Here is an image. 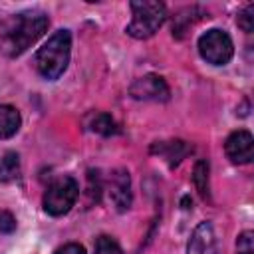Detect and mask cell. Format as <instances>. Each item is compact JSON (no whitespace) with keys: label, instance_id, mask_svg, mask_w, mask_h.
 Listing matches in <instances>:
<instances>
[{"label":"cell","instance_id":"cell-18","mask_svg":"<svg viewBox=\"0 0 254 254\" xmlns=\"http://www.w3.org/2000/svg\"><path fill=\"white\" fill-rule=\"evenodd\" d=\"M16 230V218L8 210H0V232L10 234Z\"/></svg>","mask_w":254,"mask_h":254},{"label":"cell","instance_id":"cell-2","mask_svg":"<svg viewBox=\"0 0 254 254\" xmlns=\"http://www.w3.org/2000/svg\"><path fill=\"white\" fill-rule=\"evenodd\" d=\"M69 52H71V36L67 30H58L50 40L36 52V69L46 79H58L67 64H69Z\"/></svg>","mask_w":254,"mask_h":254},{"label":"cell","instance_id":"cell-13","mask_svg":"<svg viewBox=\"0 0 254 254\" xmlns=\"http://www.w3.org/2000/svg\"><path fill=\"white\" fill-rule=\"evenodd\" d=\"M18 175H20V157L10 151L0 159V181L8 183L18 179Z\"/></svg>","mask_w":254,"mask_h":254},{"label":"cell","instance_id":"cell-8","mask_svg":"<svg viewBox=\"0 0 254 254\" xmlns=\"http://www.w3.org/2000/svg\"><path fill=\"white\" fill-rule=\"evenodd\" d=\"M187 254H218V244H216V234L210 222H200L187 244Z\"/></svg>","mask_w":254,"mask_h":254},{"label":"cell","instance_id":"cell-19","mask_svg":"<svg viewBox=\"0 0 254 254\" xmlns=\"http://www.w3.org/2000/svg\"><path fill=\"white\" fill-rule=\"evenodd\" d=\"M56 254H85V250H83V246H79V244L71 242V244H65V246L58 248V250H56Z\"/></svg>","mask_w":254,"mask_h":254},{"label":"cell","instance_id":"cell-4","mask_svg":"<svg viewBox=\"0 0 254 254\" xmlns=\"http://www.w3.org/2000/svg\"><path fill=\"white\" fill-rule=\"evenodd\" d=\"M79 194V187L73 177H58L44 192V210L52 216H62L69 212L75 198Z\"/></svg>","mask_w":254,"mask_h":254},{"label":"cell","instance_id":"cell-3","mask_svg":"<svg viewBox=\"0 0 254 254\" xmlns=\"http://www.w3.org/2000/svg\"><path fill=\"white\" fill-rule=\"evenodd\" d=\"M131 12L133 18L127 24V34L131 38L137 40H145L151 38L167 20V8L163 2H151V0H143V2H131Z\"/></svg>","mask_w":254,"mask_h":254},{"label":"cell","instance_id":"cell-5","mask_svg":"<svg viewBox=\"0 0 254 254\" xmlns=\"http://www.w3.org/2000/svg\"><path fill=\"white\" fill-rule=\"evenodd\" d=\"M198 54L202 56L204 62L212 65H224L232 60L234 44L224 30L212 28L198 38Z\"/></svg>","mask_w":254,"mask_h":254},{"label":"cell","instance_id":"cell-6","mask_svg":"<svg viewBox=\"0 0 254 254\" xmlns=\"http://www.w3.org/2000/svg\"><path fill=\"white\" fill-rule=\"evenodd\" d=\"M131 97L143 99V101H167L169 99V85L161 75L147 73L139 79H135L129 87Z\"/></svg>","mask_w":254,"mask_h":254},{"label":"cell","instance_id":"cell-16","mask_svg":"<svg viewBox=\"0 0 254 254\" xmlns=\"http://www.w3.org/2000/svg\"><path fill=\"white\" fill-rule=\"evenodd\" d=\"M236 252L238 254H254V232L244 230L236 240Z\"/></svg>","mask_w":254,"mask_h":254},{"label":"cell","instance_id":"cell-14","mask_svg":"<svg viewBox=\"0 0 254 254\" xmlns=\"http://www.w3.org/2000/svg\"><path fill=\"white\" fill-rule=\"evenodd\" d=\"M192 183H194L196 190L200 192V196L208 194V161H204V159L196 161L194 171H192Z\"/></svg>","mask_w":254,"mask_h":254},{"label":"cell","instance_id":"cell-9","mask_svg":"<svg viewBox=\"0 0 254 254\" xmlns=\"http://www.w3.org/2000/svg\"><path fill=\"white\" fill-rule=\"evenodd\" d=\"M109 196L115 204L117 210H127L131 204V181H129V173L119 169L111 175V187H109Z\"/></svg>","mask_w":254,"mask_h":254},{"label":"cell","instance_id":"cell-1","mask_svg":"<svg viewBox=\"0 0 254 254\" xmlns=\"http://www.w3.org/2000/svg\"><path fill=\"white\" fill-rule=\"evenodd\" d=\"M48 24H50L48 16L40 10H26L14 14V18L8 22L0 38L2 52L10 58L24 54L48 30Z\"/></svg>","mask_w":254,"mask_h":254},{"label":"cell","instance_id":"cell-10","mask_svg":"<svg viewBox=\"0 0 254 254\" xmlns=\"http://www.w3.org/2000/svg\"><path fill=\"white\" fill-rule=\"evenodd\" d=\"M22 125L20 113L12 105H0V139H10Z\"/></svg>","mask_w":254,"mask_h":254},{"label":"cell","instance_id":"cell-17","mask_svg":"<svg viewBox=\"0 0 254 254\" xmlns=\"http://www.w3.org/2000/svg\"><path fill=\"white\" fill-rule=\"evenodd\" d=\"M238 26H240L246 34H250V32L254 30V6H252V4H248V6L238 14Z\"/></svg>","mask_w":254,"mask_h":254},{"label":"cell","instance_id":"cell-15","mask_svg":"<svg viewBox=\"0 0 254 254\" xmlns=\"http://www.w3.org/2000/svg\"><path fill=\"white\" fill-rule=\"evenodd\" d=\"M95 254H123V250L111 236L103 234L95 240Z\"/></svg>","mask_w":254,"mask_h":254},{"label":"cell","instance_id":"cell-12","mask_svg":"<svg viewBox=\"0 0 254 254\" xmlns=\"http://www.w3.org/2000/svg\"><path fill=\"white\" fill-rule=\"evenodd\" d=\"M153 151H159V153H163L167 159H169V165L173 167V165H177L187 153H189V145L185 143V141H169V143H159V145H155L153 147Z\"/></svg>","mask_w":254,"mask_h":254},{"label":"cell","instance_id":"cell-11","mask_svg":"<svg viewBox=\"0 0 254 254\" xmlns=\"http://www.w3.org/2000/svg\"><path fill=\"white\" fill-rule=\"evenodd\" d=\"M87 129L97 133V135H103V137H109V135L117 133V125H115L113 117L107 115V113H93V115H89Z\"/></svg>","mask_w":254,"mask_h":254},{"label":"cell","instance_id":"cell-7","mask_svg":"<svg viewBox=\"0 0 254 254\" xmlns=\"http://www.w3.org/2000/svg\"><path fill=\"white\" fill-rule=\"evenodd\" d=\"M224 151H226V157L232 163L246 165L254 157V139H252V135L248 131L238 129V131H234V133H230L226 137Z\"/></svg>","mask_w":254,"mask_h":254}]
</instances>
